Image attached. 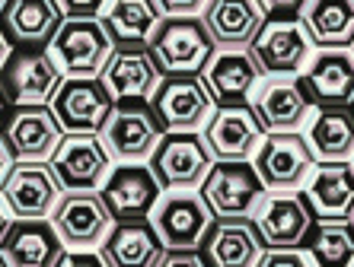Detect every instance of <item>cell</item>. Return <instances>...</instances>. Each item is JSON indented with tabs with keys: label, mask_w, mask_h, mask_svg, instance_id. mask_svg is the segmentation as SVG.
Wrapping results in <instances>:
<instances>
[{
	"label": "cell",
	"mask_w": 354,
	"mask_h": 267,
	"mask_svg": "<svg viewBox=\"0 0 354 267\" xmlns=\"http://www.w3.org/2000/svg\"><path fill=\"white\" fill-rule=\"evenodd\" d=\"M99 19L115 45H147L163 23V10L157 0H106Z\"/></svg>",
	"instance_id": "obj_30"
},
{
	"label": "cell",
	"mask_w": 354,
	"mask_h": 267,
	"mask_svg": "<svg viewBox=\"0 0 354 267\" xmlns=\"http://www.w3.org/2000/svg\"><path fill=\"white\" fill-rule=\"evenodd\" d=\"M306 204L316 219H351L354 217V162H319L304 188Z\"/></svg>",
	"instance_id": "obj_28"
},
{
	"label": "cell",
	"mask_w": 354,
	"mask_h": 267,
	"mask_svg": "<svg viewBox=\"0 0 354 267\" xmlns=\"http://www.w3.org/2000/svg\"><path fill=\"white\" fill-rule=\"evenodd\" d=\"M163 251L166 245L150 219H118L99 245L106 267H157Z\"/></svg>",
	"instance_id": "obj_27"
},
{
	"label": "cell",
	"mask_w": 354,
	"mask_h": 267,
	"mask_svg": "<svg viewBox=\"0 0 354 267\" xmlns=\"http://www.w3.org/2000/svg\"><path fill=\"white\" fill-rule=\"evenodd\" d=\"M214 219H252L265 201V188L252 159H221L207 172L205 185L198 188Z\"/></svg>",
	"instance_id": "obj_2"
},
{
	"label": "cell",
	"mask_w": 354,
	"mask_h": 267,
	"mask_svg": "<svg viewBox=\"0 0 354 267\" xmlns=\"http://www.w3.org/2000/svg\"><path fill=\"white\" fill-rule=\"evenodd\" d=\"M304 134L319 162L354 159V106L316 108Z\"/></svg>",
	"instance_id": "obj_29"
},
{
	"label": "cell",
	"mask_w": 354,
	"mask_h": 267,
	"mask_svg": "<svg viewBox=\"0 0 354 267\" xmlns=\"http://www.w3.org/2000/svg\"><path fill=\"white\" fill-rule=\"evenodd\" d=\"M64 13V19H74V17H99L106 0H55Z\"/></svg>",
	"instance_id": "obj_37"
},
{
	"label": "cell",
	"mask_w": 354,
	"mask_h": 267,
	"mask_svg": "<svg viewBox=\"0 0 354 267\" xmlns=\"http://www.w3.org/2000/svg\"><path fill=\"white\" fill-rule=\"evenodd\" d=\"M51 223L67 251H99L109 229L115 226L99 191H64V197L51 213Z\"/></svg>",
	"instance_id": "obj_13"
},
{
	"label": "cell",
	"mask_w": 354,
	"mask_h": 267,
	"mask_svg": "<svg viewBox=\"0 0 354 267\" xmlns=\"http://www.w3.org/2000/svg\"><path fill=\"white\" fill-rule=\"evenodd\" d=\"M10 223H13V213H10V207H7V204H3V197H0V239L7 235Z\"/></svg>",
	"instance_id": "obj_42"
},
{
	"label": "cell",
	"mask_w": 354,
	"mask_h": 267,
	"mask_svg": "<svg viewBox=\"0 0 354 267\" xmlns=\"http://www.w3.org/2000/svg\"><path fill=\"white\" fill-rule=\"evenodd\" d=\"M201 77L217 106H249L256 86L265 80L252 48H217Z\"/></svg>",
	"instance_id": "obj_21"
},
{
	"label": "cell",
	"mask_w": 354,
	"mask_h": 267,
	"mask_svg": "<svg viewBox=\"0 0 354 267\" xmlns=\"http://www.w3.org/2000/svg\"><path fill=\"white\" fill-rule=\"evenodd\" d=\"M157 267H207V261L198 248H166Z\"/></svg>",
	"instance_id": "obj_35"
},
{
	"label": "cell",
	"mask_w": 354,
	"mask_h": 267,
	"mask_svg": "<svg viewBox=\"0 0 354 267\" xmlns=\"http://www.w3.org/2000/svg\"><path fill=\"white\" fill-rule=\"evenodd\" d=\"M10 112H13V102H10L7 89H3V83H0V130H3V124H7Z\"/></svg>",
	"instance_id": "obj_40"
},
{
	"label": "cell",
	"mask_w": 354,
	"mask_h": 267,
	"mask_svg": "<svg viewBox=\"0 0 354 267\" xmlns=\"http://www.w3.org/2000/svg\"><path fill=\"white\" fill-rule=\"evenodd\" d=\"M64 13L55 0H10L0 13V29L13 48H48Z\"/></svg>",
	"instance_id": "obj_26"
},
{
	"label": "cell",
	"mask_w": 354,
	"mask_h": 267,
	"mask_svg": "<svg viewBox=\"0 0 354 267\" xmlns=\"http://www.w3.org/2000/svg\"><path fill=\"white\" fill-rule=\"evenodd\" d=\"M265 248H300L316 223L313 207L306 204L304 191H268L259 210L252 213Z\"/></svg>",
	"instance_id": "obj_18"
},
{
	"label": "cell",
	"mask_w": 354,
	"mask_h": 267,
	"mask_svg": "<svg viewBox=\"0 0 354 267\" xmlns=\"http://www.w3.org/2000/svg\"><path fill=\"white\" fill-rule=\"evenodd\" d=\"M99 137L106 144L109 156L118 162H147L160 140L166 137V128L160 124L150 102H118L102 124Z\"/></svg>",
	"instance_id": "obj_5"
},
{
	"label": "cell",
	"mask_w": 354,
	"mask_h": 267,
	"mask_svg": "<svg viewBox=\"0 0 354 267\" xmlns=\"http://www.w3.org/2000/svg\"><path fill=\"white\" fill-rule=\"evenodd\" d=\"M259 267H313V261L304 248H268Z\"/></svg>",
	"instance_id": "obj_33"
},
{
	"label": "cell",
	"mask_w": 354,
	"mask_h": 267,
	"mask_svg": "<svg viewBox=\"0 0 354 267\" xmlns=\"http://www.w3.org/2000/svg\"><path fill=\"white\" fill-rule=\"evenodd\" d=\"M102 83L115 102H150L163 83V70L147 45H115L102 70Z\"/></svg>",
	"instance_id": "obj_19"
},
{
	"label": "cell",
	"mask_w": 354,
	"mask_h": 267,
	"mask_svg": "<svg viewBox=\"0 0 354 267\" xmlns=\"http://www.w3.org/2000/svg\"><path fill=\"white\" fill-rule=\"evenodd\" d=\"M99 197L115 223L118 219H150L157 201L163 197V188L147 162H118L109 172L106 185L99 188Z\"/></svg>",
	"instance_id": "obj_17"
},
{
	"label": "cell",
	"mask_w": 354,
	"mask_h": 267,
	"mask_svg": "<svg viewBox=\"0 0 354 267\" xmlns=\"http://www.w3.org/2000/svg\"><path fill=\"white\" fill-rule=\"evenodd\" d=\"M58 267H106V261L99 251H64Z\"/></svg>",
	"instance_id": "obj_38"
},
{
	"label": "cell",
	"mask_w": 354,
	"mask_h": 267,
	"mask_svg": "<svg viewBox=\"0 0 354 267\" xmlns=\"http://www.w3.org/2000/svg\"><path fill=\"white\" fill-rule=\"evenodd\" d=\"M163 17H201L207 0H157Z\"/></svg>",
	"instance_id": "obj_36"
},
{
	"label": "cell",
	"mask_w": 354,
	"mask_h": 267,
	"mask_svg": "<svg viewBox=\"0 0 354 267\" xmlns=\"http://www.w3.org/2000/svg\"><path fill=\"white\" fill-rule=\"evenodd\" d=\"M351 162H354V159H351Z\"/></svg>",
	"instance_id": "obj_46"
},
{
	"label": "cell",
	"mask_w": 354,
	"mask_h": 267,
	"mask_svg": "<svg viewBox=\"0 0 354 267\" xmlns=\"http://www.w3.org/2000/svg\"><path fill=\"white\" fill-rule=\"evenodd\" d=\"M351 219H354V217H351Z\"/></svg>",
	"instance_id": "obj_45"
},
{
	"label": "cell",
	"mask_w": 354,
	"mask_h": 267,
	"mask_svg": "<svg viewBox=\"0 0 354 267\" xmlns=\"http://www.w3.org/2000/svg\"><path fill=\"white\" fill-rule=\"evenodd\" d=\"M64 80L67 77L55 64L48 48H13L0 70V83L13 106H51Z\"/></svg>",
	"instance_id": "obj_10"
},
{
	"label": "cell",
	"mask_w": 354,
	"mask_h": 267,
	"mask_svg": "<svg viewBox=\"0 0 354 267\" xmlns=\"http://www.w3.org/2000/svg\"><path fill=\"white\" fill-rule=\"evenodd\" d=\"M198 251L207 267H259L268 248L252 219H214Z\"/></svg>",
	"instance_id": "obj_24"
},
{
	"label": "cell",
	"mask_w": 354,
	"mask_h": 267,
	"mask_svg": "<svg viewBox=\"0 0 354 267\" xmlns=\"http://www.w3.org/2000/svg\"><path fill=\"white\" fill-rule=\"evenodd\" d=\"M13 153H10V146H7V140L0 137V188H3V181H7V175H10V169H13Z\"/></svg>",
	"instance_id": "obj_39"
},
{
	"label": "cell",
	"mask_w": 354,
	"mask_h": 267,
	"mask_svg": "<svg viewBox=\"0 0 354 267\" xmlns=\"http://www.w3.org/2000/svg\"><path fill=\"white\" fill-rule=\"evenodd\" d=\"M214 162L217 159L201 130H179L160 140L147 166L153 169L163 191H198L205 185L207 172L214 169Z\"/></svg>",
	"instance_id": "obj_4"
},
{
	"label": "cell",
	"mask_w": 354,
	"mask_h": 267,
	"mask_svg": "<svg viewBox=\"0 0 354 267\" xmlns=\"http://www.w3.org/2000/svg\"><path fill=\"white\" fill-rule=\"evenodd\" d=\"M249 106L268 134L306 130L310 118L316 115V102L300 77H265L249 99Z\"/></svg>",
	"instance_id": "obj_9"
},
{
	"label": "cell",
	"mask_w": 354,
	"mask_h": 267,
	"mask_svg": "<svg viewBox=\"0 0 354 267\" xmlns=\"http://www.w3.org/2000/svg\"><path fill=\"white\" fill-rule=\"evenodd\" d=\"M150 106L157 112L166 134L179 130H205L211 115L217 112V102L207 89L201 73H182V77H163L160 89L153 92Z\"/></svg>",
	"instance_id": "obj_7"
},
{
	"label": "cell",
	"mask_w": 354,
	"mask_h": 267,
	"mask_svg": "<svg viewBox=\"0 0 354 267\" xmlns=\"http://www.w3.org/2000/svg\"><path fill=\"white\" fill-rule=\"evenodd\" d=\"M0 137L17 162H48L64 140V128L51 106H13Z\"/></svg>",
	"instance_id": "obj_16"
},
{
	"label": "cell",
	"mask_w": 354,
	"mask_h": 267,
	"mask_svg": "<svg viewBox=\"0 0 354 267\" xmlns=\"http://www.w3.org/2000/svg\"><path fill=\"white\" fill-rule=\"evenodd\" d=\"M7 3H10V0H0V13H3V7H7Z\"/></svg>",
	"instance_id": "obj_43"
},
{
	"label": "cell",
	"mask_w": 354,
	"mask_h": 267,
	"mask_svg": "<svg viewBox=\"0 0 354 267\" xmlns=\"http://www.w3.org/2000/svg\"><path fill=\"white\" fill-rule=\"evenodd\" d=\"M268 19H300L310 0H259Z\"/></svg>",
	"instance_id": "obj_34"
},
{
	"label": "cell",
	"mask_w": 354,
	"mask_h": 267,
	"mask_svg": "<svg viewBox=\"0 0 354 267\" xmlns=\"http://www.w3.org/2000/svg\"><path fill=\"white\" fill-rule=\"evenodd\" d=\"M265 10L259 0H207L201 23L217 48H252L265 26Z\"/></svg>",
	"instance_id": "obj_25"
},
{
	"label": "cell",
	"mask_w": 354,
	"mask_h": 267,
	"mask_svg": "<svg viewBox=\"0 0 354 267\" xmlns=\"http://www.w3.org/2000/svg\"><path fill=\"white\" fill-rule=\"evenodd\" d=\"M0 267H7V264H3V261H0Z\"/></svg>",
	"instance_id": "obj_44"
},
{
	"label": "cell",
	"mask_w": 354,
	"mask_h": 267,
	"mask_svg": "<svg viewBox=\"0 0 354 267\" xmlns=\"http://www.w3.org/2000/svg\"><path fill=\"white\" fill-rule=\"evenodd\" d=\"M147 48L163 77H182V73H205L217 45L201 17H163L157 32L150 35Z\"/></svg>",
	"instance_id": "obj_1"
},
{
	"label": "cell",
	"mask_w": 354,
	"mask_h": 267,
	"mask_svg": "<svg viewBox=\"0 0 354 267\" xmlns=\"http://www.w3.org/2000/svg\"><path fill=\"white\" fill-rule=\"evenodd\" d=\"M201 134L217 162L252 159L268 137V130L262 128L252 106H217V112L211 115V121L205 124Z\"/></svg>",
	"instance_id": "obj_20"
},
{
	"label": "cell",
	"mask_w": 354,
	"mask_h": 267,
	"mask_svg": "<svg viewBox=\"0 0 354 267\" xmlns=\"http://www.w3.org/2000/svg\"><path fill=\"white\" fill-rule=\"evenodd\" d=\"M304 19H265L262 32L252 41V55L265 77H300L316 55Z\"/></svg>",
	"instance_id": "obj_8"
},
{
	"label": "cell",
	"mask_w": 354,
	"mask_h": 267,
	"mask_svg": "<svg viewBox=\"0 0 354 267\" xmlns=\"http://www.w3.org/2000/svg\"><path fill=\"white\" fill-rule=\"evenodd\" d=\"M64 251L51 219H13L0 239V261L7 267H58Z\"/></svg>",
	"instance_id": "obj_22"
},
{
	"label": "cell",
	"mask_w": 354,
	"mask_h": 267,
	"mask_svg": "<svg viewBox=\"0 0 354 267\" xmlns=\"http://www.w3.org/2000/svg\"><path fill=\"white\" fill-rule=\"evenodd\" d=\"M10 55H13V45H10L7 32L0 29V70H3V64H7V61H10Z\"/></svg>",
	"instance_id": "obj_41"
},
{
	"label": "cell",
	"mask_w": 354,
	"mask_h": 267,
	"mask_svg": "<svg viewBox=\"0 0 354 267\" xmlns=\"http://www.w3.org/2000/svg\"><path fill=\"white\" fill-rule=\"evenodd\" d=\"M0 197L13 219H51L58 201L64 197V188L48 162H13Z\"/></svg>",
	"instance_id": "obj_15"
},
{
	"label": "cell",
	"mask_w": 354,
	"mask_h": 267,
	"mask_svg": "<svg viewBox=\"0 0 354 267\" xmlns=\"http://www.w3.org/2000/svg\"><path fill=\"white\" fill-rule=\"evenodd\" d=\"M118 102L106 89L102 77H74L64 80L51 99V112L58 115L64 134H99Z\"/></svg>",
	"instance_id": "obj_14"
},
{
	"label": "cell",
	"mask_w": 354,
	"mask_h": 267,
	"mask_svg": "<svg viewBox=\"0 0 354 267\" xmlns=\"http://www.w3.org/2000/svg\"><path fill=\"white\" fill-rule=\"evenodd\" d=\"M115 41L109 35L99 17H74L64 19L48 45V55L61 67L67 80L74 77H102Z\"/></svg>",
	"instance_id": "obj_3"
},
{
	"label": "cell",
	"mask_w": 354,
	"mask_h": 267,
	"mask_svg": "<svg viewBox=\"0 0 354 267\" xmlns=\"http://www.w3.org/2000/svg\"><path fill=\"white\" fill-rule=\"evenodd\" d=\"M252 166L259 169L268 191H304L319 159L304 130H288V134H268L259 153L252 156Z\"/></svg>",
	"instance_id": "obj_6"
},
{
	"label": "cell",
	"mask_w": 354,
	"mask_h": 267,
	"mask_svg": "<svg viewBox=\"0 0 354 267\" xmlns=\"http://www.w3.org/2000/svg\"><path fill=\"white\" fill-rule=\"evenodd\" d=\"M150 223L166 248H201L207 229L214 226V213L201 191H163Z\"/></svg>",
	"instance_id": "obj_12"
},
{
	"label": "cell",
	"mask_w": 354,
	"mask_h": 267,
	"mask_svg": "<svg viewBox=\"0 0 354 267\" xmlns=\"http://www.w3.org/2000/svg\"><path fill=\"white\" fill-rule=\"evenodd\" d=\"M48 166L64 191H99L115 169V159L99 134H64Z\"/></svg>",
	"instance_id": "obj_11"
},
{
	"label": "cell",
	"mask_w": 354,
	"mask_h": 267,
	"mask_svg": "<svg viewBox=\"0 0 354 267\" xmlns=\"http://www.w3.org/2000/svg\"><path fill=\"white\" fill-rule=\"evenodd\" d=\"M300 80L316 108L354 106V48H319Z\"/></svg>",
	"instance_id": "obj_23"
},
{
	"label": "cell",
	"mask_w": 354,
	"mask_h": 267,
	"mask_svg": "<svg viewBox=\"0 0 354 267\" xmlns=\"http://www.w3.org/2000/svg\"><path fill=\"white\" fill-rule=\"evenodd\" d=\"M300 248L313 267H354V219H316Z\"/></svg>",
	"instance_id": "obj_32"
},
{
	"label": "cell",
	"mask_w": 354,
	"mask_h": 267,
	"mask_svg": "<svg viewBox=\"0 0 354 267\" xmlns=\"http://www.w3.org/2000/svg\"><path fill=\"white\" fill-rule=\"evenodd\" d=\"M300 19L316 48H354V0H310Z\"/></svg>",
	"instance_id": "obj_31"
}]
</instances>
